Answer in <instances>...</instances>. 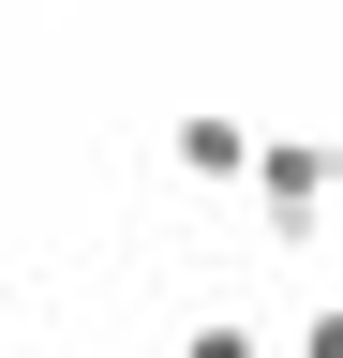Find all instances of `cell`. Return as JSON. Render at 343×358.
Returning a JSON list of instances; mask_svg holds the SVG:
<instances>
[{
  "instance_id": "cell-1",
  "label": "cell",
  "mask_w": 343,
  "mask_h": 358,
  "mask_svg": "<svg viewBox=\"0 0 343 358\" xmlns=\"http://www.w3.org/2000/svg\"><path fill=\"white\" fill-rule=\"evenodd\" d=\"M239 194L269 209V239H284V254H314V239H328V120H284V134H254Z\"/></svg>"
},
{
  "instance_id": "cell-3",
  "label": "cell",
  "mask_w": 343,
  "mask_h": 358,
  "mask_svg": "<svg viewBox=\"0 0 343 358\" xmlns=\"http://www.w3.org/2000/svg\"><path fill=\"white\" fill-rule=\"evenodd\" d=\"M180 358H269V329H254V313H194Z\"/></svg>"
},
{
  "instance_id": "cell-5",
  "label": "cell",
  "mask_w": 343,
  "mask_h": 358,
  "mask_svg": "<svg viewBox=\"0 0 343 358\" xmlns=\"http://www.w3.org/2000/svg\"><path fill=\"white\" fill-rule=\"evenodd\" d=\"M0 343H15V284H0Z\"/></svg>"
},
{
  "instance_id": "cell-2",
  "label": "cell",
  "mask_w": 343,
  "mask_h": 358,
  "mask_svg": "<svg viewBox=\"0 0 343 358\" xmlns=\"http://www.w3.org/2000/svg\"><path fill=\"white\" fill-rule=\"evenodd\" d=\"M164 150H180V179H194V194H239V164H254V120H224V105H194L180 134H164Z\"/></svg>"
},
{
  "instance_id": "cell-4",
  "label": "cell",
  "mask_w": 343,
  "mask_h": 358,
  "mask_svg": "<svg viewBox=\"0 0 343 358\" xmlns=\"http://www.w3.org/2000/svg\"><path fill=\"white\" fill-rule=\"evenodd\" d=\"M284 358H343V313L314 299V313H298V329H284Z\"/></svg>"
}]
</instances>
